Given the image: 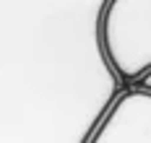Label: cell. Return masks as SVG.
I'll return each mask as SVG.
<instances>
[{
  "label": "cell",
  "instance_id": "6da1fadb",
  "mask_svg": "<svg viewBox=\"0 0 151 143\" xmlns=\"http://www.w3.org/2000/svg\"><path fill=\"white\" fill-rule=\"evenodd\" d=\"M99 42L122 83L141 81L151 70V0H107Z\"/></svg>",
  "mask_w": 151,
  "mask_h": 143
},
{
  "label": "cell",
  "instance_id": "7a4b0ae2",
  "mask_svg": "<svg viewBox=\"0 0 151 143\" xmlns=\"http://www.w3.org/2000/svg\"><path fill=\"white\" fill-rule=\"evenodd\" d=\"M91 143H151V94L133 89L120 96Z\"/></svg>",
  "mask_w": 151,
  "mask_h": 143
},
{
  "label": "cell",
  "instance_id": "3957f363",
  "mask_svg": "<svg viewBox=\"0 0 151 143\" xmlns=\"http://www.w3.org/2000/svg\"><path fill=\"white\" fill-rule=\"evenodd\" d=\"M136 89L138 91H146V94H151V70L143 76L141 81H136Z\"/></svg>",
  "mask_w": 151,
  "mask_h": 143
}]
</instances>
